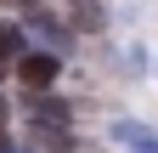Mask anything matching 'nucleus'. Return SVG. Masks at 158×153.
Masks as SVG:
<instances>
[{"instance_id": "5", "label": "nucleus", "mask_w": 158, "mask_h": 153, "mask_svg": "<svg viewBox=\"0 0 158 153\" xmlns=\"http://www.w3.org/2000/svg\"><path fill=\"white\" fill-rule=\"evenodd\" d=\"M11 57H23V28L0 23V63H11Z\"/></svg>"}, {"instance_id": "4", "label": "nucleus", "mask_w": 158, "mask_h": 153, "mask_svg": "<svg viewBox=\"0 0 158 153\" xmlns=\"http://www.w3.org/2000/svg\"><path fill=\"white\" fill-rule=\"evenodd\" d=\"M102 0H73V28H102Z\"/></svg>"}, {"instance_id": "3", "label": "nucleus", "mask_w": 158, "mask_h": 153, "mask_svg": "<svg viewBox=\"0 0 158 153\" xmlns=\"http://www.w3.org/2000/svg\"><path fill=\"white\" fill-rule=\"evenodd\" d=\"M28 119H34V125H51V119L62 125V119H68V108H62V102H51V97H28Z\"/></svg>"}, {"instance_id": "8", "label": "nucleus", "mask_w": 158, "mask_h": 153, "mask_svg": "<svg viewBox=\"0 0 158 153\" xmlns=\"http://www.w3.org/2000/svg\"><path fill=\"white\" fill-rule=\"evenodd\" d=\"M0 153H17V147H0Z\"/></svg>"}, {"instance_id": "1", "label": "nucleus", "mask_w": 158, "mask_h": 153, "mask_svg": "<svg viewBox=\"0 0 158 153\" xmlns=\"http://www.w3.org/2000/svg\"><path fill=\"white\" fill-rule=\"evenodd\" d=\"M56 57H45V51H28V57H17V80H23L28 91H45V85H56Z\"/></svg>"}, {"instance_id": "10", "label": "nucleus", "mask_w": 158, "mask_h": 153, "mask_svg": "<svg viewBox=\"0 0 158 153\" xmlns=\"http://www.w3.org/2000/svg\"><path fill=\"white\" fill-rule=\"evenodd\" d=\"M0 113H6V108H0Z\"/></svg>"}, {"instance_id": "2", "label": "nucleus", "mask_w": 158, "mask_h": 153, "mask_svg": "<svg viewBox=\"0 0 158 153\" xmlns=\"http://www.w3.org/2000/svg\"><path fill=\"white\" fill-rule=\"evenodd\" d=\"M113 142H124L130 153H158V136H152V130H141L135 119H113Z\"/></svg>"}, {"instance_id": "7", "label": "nucleus", "mask_w": 158, "mask_h": 153, "mask_svg": "<svg viewBox=\"0 0 158 153\" xmlns=\"http://www.w3.org/2000/svg\"><path fill=\"white\" fill-rule=\"evenodd\" d=\"M6 6H23V0H6Z\"/></svg>"}, {"instance_id": "9", "label": "nucleus", "mask_w": 158, "mask_h": 153, "mask_svg": "<svg viewBox=\"0 0 158 153\" xmlns=\"http://www.w3.org/2000/svg\"><path fill=\"white\" fill-rule=\"evenodd\" d=\"M0 80H6V68H0Z\"/></svg>"}, {"instance_id": "6", "label": "nucleus", "mask_w": 158, "mask_h": 153, "mask_svg": "<svg viewBox=\"0 0 158 153\" xmlns=\"http://www.w3.org/2000/svg\"><path fill=\"white\" fill-rule=\"evenodd\" d=\"M34 142L40 147H73V136H68L62 125H34Z\"/></svg>"}]
</instances>
